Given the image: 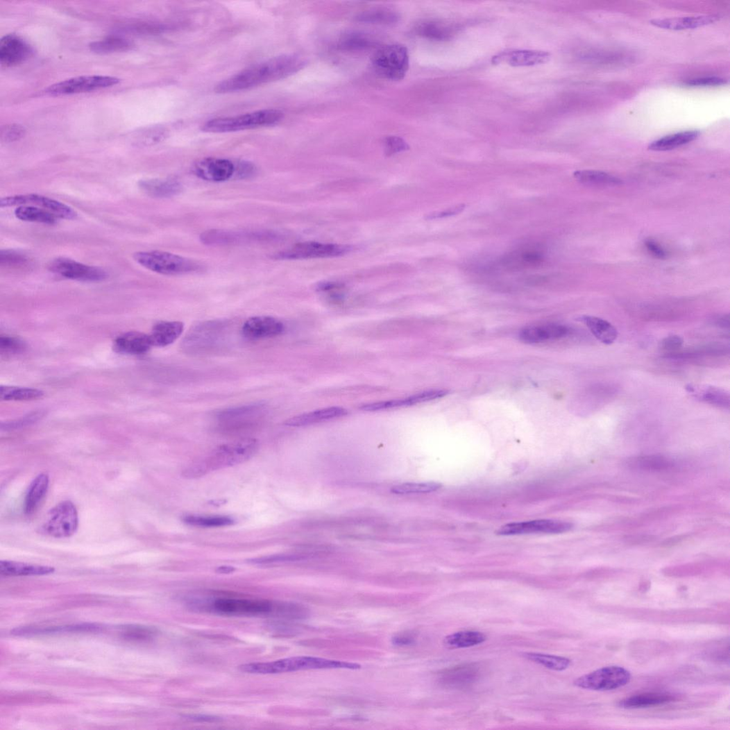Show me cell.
Segmentation results:
<instances>
[{"instance_id":"cell-13","label":"cell","mask_w":730,"mask_h":730,"mask_svg":"<svg viewBox=\"0 0 730 730\" xmlns=\"http://www.w3.org/2000/svg\"><path fill=\"white\" fill-rule=\"evenodd\" d=\"M21 205H33L49 212L58 219L74 220L77 213L73 208L59 201L38 194L15 195L2 198L0 207H8Z\"/></svg>"},{"instance_id":"cell-19","label":"cell","mask_w":730,"mask_h":730,"mask_svg":"<svg viewBox=\"0 0 730 730\" xmlns=\"http://www.w3.org/2000/svg\"><path fill=\"white\" fill-rule=\"evenodd\" d=\"M285 330L283 323L269 316H257L248 319L242 328V332L249 340H260L281 334Z\"/></svg>"},{"instance_id":"cell-6","label":"cell","mask_w":730,"mask_h":730,"mask_svg":"<svg viewBox=\"0 0 730 730\" xmlns=\"http://www.w3.org/2000/svg\"><path fill=\"white\" fill-rule=\"evenodd\" d=\"M283 113L277 110H260L237 117H223L207 121L202 127L205 133H228L269 126L278 123Z\"/></svg>"},{"instance_id":"cell-30","label":"cell","mask_w":730,"mask_h":730,"mask_svg":"<svg viewBox=\"0 0 730 730\" xmlns=\"http://www.w3.org/2000/svg\"><path fill=\"white\" fill-rule=\"evenodd\" d=\"M580 321L590 330L597 341L605 345L613 344L617 337L616 328L609 322L600 318L584 316Z\"/></svg>"},{"instance_id":"cell-46","label":"cell","mask_w":730,"mask_h":730,"mask_svg":"<svg viewBox=\"0 0 730 730\" xmlns=\"http://www.w3.org/2000/svg\"><path fill=\"white\" fill-rule=\"evenodd\" d=\"M31 259L22 253L14 250L0 252V265L12 269H25L31 265Z\"/></svg>"},{"instance_id":"cell-3","label":"cell","mask_w":730,"mask_h":730,"mask_svg":"<svg viewBox=\"0 0 730 730\" xmlns=\"http://www.w3.org/2000/svg\"><path fill=\"white\" fill-rule=\"evenodd\" d=\"M195 609L207 611L223 616H257L274 614L279 617H289V603H273L265 600L218 597L210 602L194 603Z\"/></svg>"},{"instance_id":"cell-26","label":"cell","mask_w":730,"mask_h":730,"mask_svg":"<svg viewBox=\"0 0 730 730\" xmlns=\"http://www.w3.org/2000/svg\"><path fill=\"white\" fill-rule=\"evenodd\" d=\"M348 414V410L343 407H328L296 416L293 418L286 421L284 425L293 427H305L339 418V417L344 416Z\"/></svg>"},{"instance_id":"cell-57","label":"cell","mask_w":730,"mask_h":730,"mask_svg":"<svg viewBox=\"0 0 730 730\" xmlns=\"http://www.w3.org/2000/svg\"><path fill=\"white\" fill-rule=\"evenodd\" d=\"M465 204H460L455 207L448 208V210L445 211L430 214L426 217V219L428 220H433L456 216L461 214L465 210Z\"/></svg>"},{"instance_id":"cell-49","label":"cell","mask_w":730,"mask_h":730,"mask_svg":"<svg viewBox=\"0 0 730 730\" xmlns=\"http://www.w3.org/2000/svg\"><path fill=\"white\" fill-rule=\"evenodd\" d=\"M306 557L299 554H277L251 559L247 561L248 563L253 565H272L283 563H290L304 560Z\"/></svg>"},{"instance_id":"cell-56","label":"cell","mask_w":730,"mask_h":730,"mask_svg":"<svg viewBox=\"0 0 730 730\" xmlns=\"http://www.w3.org/2000/svg\"><path fill=\"white\" fill-rule=\"evenodd\" d=\"M236 165V171H235L234 176L238 179H246L253 176L256 171V169L252 164L246 162H240Z\"/></svg>"},{"instance_id":"cell-35","label":"cell","mask_w":730,"mask_h":730,"mask_svg":"<svg viewBox=\"0 0 730 730\" xmlns=\"http://www.w3.org/2000/svg\"><path fill=\"white\" fill-rule=\"evenodd\" d=\"M15 216L22 221L47 225L56 224L58 219L42 208L33 205L18 206L15 210Z\"/></svg>"},{"instance_id":"cell-4","label":"cell","mask_w":730,"mask_h":730,"mask_svg":"<svg viewBox=\"0 0 730 730\" xmlns=\"http://www.w3.org/2000/svg\"><path fill=\"white\" fill-rule=\"evenodd\" d=\"M359 664L312 656H296L266 663L242 665L239 669L246 673L271 674L309 670H359Z\"/></svg>"},{"instance_id":"cell-1","label":"cell","mask_w":730,"mask_h":730,"mask_svg":"<svg viewBox=\"0 0 730 730\" xmlns=\"http://www.w3.org/2000/svg\"><path fill=\"white\" fill-rule=\"evenodd\" d=\"M306 64L307 62L298 56L274 58L228 78L217 86L215 91L228 94L282 80L303 69Z\"/></svg>"},{"instance_id":"cell-55","label":"cell","mask_w":730,"mask_h":730,"mask_svg":"<svg viewBox=\"0 0 730 730\" xmlns=\"http://www.w3.org/2000/svg\"><path fill=\"white\" fill-rule=\"evenodd\" d=\"M727 81L723 78L718 76L711 77H702L697 78L688 80L686 83V85L690 87H707V86H720L725 85Z\"/></svg>"},{"instance_id":"cell-60","label":"cell","mask_w":730,"mask_h":730,"mask_svg":"<svg viewBox=\"0 0 730 730\" xmlns=\"http://www.w3.org/2000/svg\"><path fill=\"white\" fill-rule=\"evenodd\" d=\"M415 642L414 636L411 634H402L393 638V643L398 646H408L413 645Z\"/></svg>"},{"instance_id":"cell-29","label":"cell","mask_w":730,"mask_h":730,"mask_svg":"<svg viewBox=\"0 0 730 730\" xmlns=\"http://www.w3.org/2000/svg\"><path fill=\"white\" fill-rule=\"evenodd\" d=\"M55 572L53 567L31 565L28 563L2 561L0 562V572L8 577L42 576Z\"/></svg>"},{"instance_id":"cell-8","label":"cell","mask_w":730,"mask_h":730,"mask_svg":"<svg viewBox=\"0 0 730 730\" xmlns=\"http://www.w3.org/2000/svg\"><path fill=\"white\" fill-rule=\"evenodd\" d=\"M631 679L630 672L619 666H609L579 677L575 685L580 688L604 691L627 685Z\"/></svg>"},{"instance_id":"cell-28","label":"cell","mask_w":730,"mask_h":730,"mask_svg":"<svg viewBox=\"0 0 730 730\" xmlns=\"http://www.w3.org/2000/svg\"><path fill=\"white\" fill-rule=\"evenodd\" d=\"M180 322H161L154 325L150 335L153 346L166 347L174 343L184 331Z\"/></svg>"},{"instance_id":"cell-43","label":"cell","mask_w":730,"mask_h":730,"mask_svg":"<svg viewBox=\"0 0 730 730\" xmlns=\"http://www.w3.org/2000/svg\"><path fill=\"white\" fill-rule=\"evenodd\" d=\"M182 520L189 525L205 528L228 527L235 523L233 518L224 516H187Z\"/></svg>"},{"instance_id":"cell-37","label":"cell","mask_w":730,"mask_h":730,"mask_svg":"<svg viewBox=\"0 0 730 730\" xmlns=\"http://www.w3.org/2000/svg\"><path fill=\"white\" fill-rule=\"evenodd\" d=\"M486 636L478 631H461L445 638L444 643L450 649L470 647L483 643Z\"/></svg>"},{"instance_id":"cell-25","label":"cell","mask_w":730,"mask_h":730,"mask_svg":"<svg viewBox=\"0 0 730 730\" xmlns=\"http://www.w3.org/2000/svg\"><path fill=\"white\" fill-rule=\"evenodd\" d=\"M140 190L155 198H168L177 196L182 190L178 181L173 178H152L139 182Z\"/></svg>"},{"instance_id":"cell-7","label":"cell","mask_w":730,"mask_h":730,"mask_svg":"<svg viewBox=\"0 0 730 730\" xmlns=\"http://www.w3.org/2000/svg\"><path fill=\"white\" fill-rule=\"evenodd\" d=\"M409 54L405 46L392 44L377 49L372 58L376 73L389 80H401L409 69Z\"/></svg>"},{"instance_id":"cell-33","label":"cell","mask_w":730,"mask_h":730,"mask_svg":"<svg viewBox=\"0 0 730 730\" xmlns=\"http://www.w3.org/2000/svg\"><path fill=\"white\" fill-rule=\"evenodd\" d=\"M698 131H686L664 137L648 146V149L654 151H666L689 144L699 136Z\"/></svg>"},{"instance_id":"cell-5","label":"cell","mask_w":730,"mask_h":730,"mask_svg":"<svg viewBox=\"0 0 730 730\" xmlns=\"http://www.w3.org/2000/svg\"><path fill=\"white\" fill-rule=\"evenodd\" d=\"M133 257L146 269L164 275L189 274L201 268L191 259L161 251H139L134 253Z\"/></svg>"},{"instance_id":"cell-22","label":"cell","mask_w":730,"mask_h":730,"mask_svg":"<svg viewBox=\"0 0 730 730\" xmlns=\"http://www.w3.org/2000/svg\"><path fill=\"white\" fill-rule=\"evenodd\" d=\"M686 389L688 393L697 400L718 408L729 409V393L724 389L715 386L700 384H688Z\"/></svg>"},{"instance_id":"cell-21","label":"cell","mask_w":730,"mask_h":730,"mask_svg":"<svg viewBox=\"0 0 730 730\" xmlns=\"http://www.w3.org/2000/svg\"><path fill=\"white\" fill-rule=\"evenodd\" d=\"M479 674V668L477 664H466L443 672L439 680L442 686L459 689L475 683Z\"/></svg>"},{"instance_id":"cell-15","label":"cell","mask_w":730,"mask_h":730,"mask_svg":"<svg viewBox=\"0 0 730 730\" xmlns=\"http://www.w3.org/2000/svg\"><path fill=\"white\" fill-rule=\"evenodd\" d=\"M572 525L566 521L542 519L511 523L502 527L498 534L513 536L530 534H562L570 530Z\"/></svg>"},{"instance_id":"cell-14","label":"cell","mask_w":730,"mask_h":730,"mask_svg":"<svg viewBox=\"0 0 730 730\" xmlns=\"http://www.w3.org/2000/svg\"><path fill=\"white\" fill-rule=\"evenodd\" d=\"M353 247L348 245L305 242L276 253L278 260H304L337 257L350 253Z\"/></svg>"},{"instance_id":"cell-45","label":"cell","mask_w":730,"mask_h":730,"mask_svg":"<svg viewBox=\"0 0 730 730\" xmlns=\"http://www.w3.org/2000/svg\"><path fill=\"white\" fill-rule=\"evenodd\" d=\"M524 656L526 659L532 662L556 671H563L566 670L571 663L570 660L568 659L552 655L527 653Z\"/></svg>"},{"instance_id":"cell-59","label":"cell","mask_w":730,"mask_h":730,"mask_svg":"<svg viewBox=\"0 0 730 730\" xmlns=\"http://www.w3.org/2000/svg\"><path fill=\"white\" fill-rule=\"evenodd\" d=\"M645 247L648 252L656 257L663 259L667 256V253L665 249L653 240L646 241Z\"/></svg>"},{"instance_id":"cell-20","label":"cell","mask_w":730,"mask_h":730,"mask_svg":"<svg viewBox=\"0 0 730 730\" xmlns=\"http://www.w3.org/2000/svg\"><path fill=\"white\" fill-rule=\"evenodd\" d=\"M569 329L559 324H545L525 328L519 332L521 341L529 344H536L546 341H555L568 335Z\"/></svg>"},{"instance_id":"cell-54","label":"cell","mask_w":730,"mask_h":730,"mask_svg":"<svg viewBox=\"0 0 730 730\" xmlns=\"http://www.w3.org/2000/svg\"><path fill=\"white\" fill-rule=\"evenodd\" d=\"M683 346L684 340L679 335L668 336L660 343V348L668 354L679 352Z\"/></svg>"},{"instance_id":"cell-34","label":"cell","mask_w":730,"mask_h":730,"mask_svg":"<svg viewBox=\"0 0 730 730\" xmlns=\"http://www.w3.org/2000/svg\"><path fill=\"white\" fill-rule=\"evenodd\" d=\"M49 482L48 475L41 474L32 482L25 499L26 513L31 514L37 509L47 492Z\"/></svg>"},{"instance_id":"cell-10","label":"cell","mask_w":730,"mask_h":730,"mask_svg":"<svg viewBox=\"0 0 730 730\" xmlns=\"http://www.w3.org/2000/svg\"><path fill=\"white\" fill-rule=\"evenodd\" d=\"M78 523L79 518L76 507L71 502L65 501L50 511L43 530L54 538H68L76 532Z\"/></svg>"},{"instance_id":"cell-62","label":"cell","mask_w":730,"mask_h":730,"mask_svg":"<svg viewBox=\"0 0 730 730\" xmlns=\"http://www.w3.org/2000/svg\"><path fill=\"white\" fill-rule=\"evenodd\" d=\"M688 537V535H680L667 538L663 543H661V546L668 548L677 545V544H679L685 540H686Z\"/></svg>"},{"instance_id":"cell-64","label":"cell","mask_w":730,"mask_h":730,"mask_svg":"<svg viewBox=\"0 0 730 730\" xmlns=\"http://www.w3.org/2000/svg\"><path fill=\"white\" fill-rule=\"evenodd\" d=\"M217 572L221 573V575H230V573L236 571V568L229 566H219L216 569Z\"/></svg>"},{"instance_id":"cell-58","label":"cell","mask_w":730,"mask_h":730,"mask_svg":"<svg viewBox=\"0 0 730 730\" xmlns=\"http://www.w3.org/2000/svg\"><path fill=\"white\" fill-rule=\"evenodd\" d=\"M182 718L187 720L198 722H219L223 720V718L219 716L203 714H189Z\"/></svg>"},{"instance_id":"cell-51","label":"cell","mask_w":730,"mask_h":730,"mask_svg":"<svg viewBox=\"0 0 730 730\" xmlns=\"http://www.w3.org/2000/svg\"><path fill=\"white\" fill-rule=\"evenodd\" d=\"M384 151L387 155L406 151L409 148L407 143L402 138L395 136L387 137L384 141Z\"/></svg>"},{"instance_id":"cell-38","label":"cell","mask_w":730,"mask_h":730,"mask_svg":"<svg viewBox=\"0 0 730 730\" xmlns=\"http://www.w3.org/2000/svg\"><path fill=\"white\" fill-rule=\"evenodd\" d=\"M0 396L3 401H28L42 398L44 393L37 389L2 386Z\"/></svg>"},{"instance_id":"cell-52","label":"cell","mask_w":730,"mask_h":730,"mask_svg":"<svg viewBox=\"0 0 730 730\" xmlns=\"http://www.w3.org/2000/svg\"><path fill=\"white\" fill-rule=\"evenodd\" d=\"M25 134V128L19 124L7 125L2 128L1 141L5 143H11L22 138Z\"/></svg>"},{"instance_id":"cell-61","label":"cell","mask_w":730,"mask_h":730,"mask_svg":"<svg viewBox=\"0 0 730 730\" xmlns=\"http://www.w3.org/2000/svg\"><path fill=\"white\" fill-rule=\"evenodd\" d=\"M655 537L650 535H636L629 536L625 538V541L631 545H640L645 544L650 542L655 541Z\"/></svg>"},{"instance_id":"cell-40","label":"cell","mask_w":730,"mask_h":730,"mask_svg":"<svg viewBox=\"0 0 730 730\" xmlns=\"http://www.w3.org/2000/svg\"><path fill=\"white\" fill-rule=\"evenodd\" d=\"M424 402L425 399L422 393H421L404 399H398L363 405L362 407H360L359 409L364 411H377L381 410L396 409L399 407H409Z\"/></svg>"},{"instance_id":"cell-48","label":"cell","mask_w":730,"mask_h":730,"mask_svg":"<svg viewBox=\"0 0 730 730\" xmlns=\"http://www.w3.org/2000/svg\"><path fill=\"white\" fill-rule=\"evenodd\" d=\"M441 486V485L436 482L405 483L393 486L391 491L400 495L427 493L436 491Z\"/></svg>"},{"instance_id":"cell-27","label":"cell","mask_w":730,"mask_h":730,"mask_svg":"<svg viewBox=\"0 0 730 730\" xmlns=\"http://www.w3.org/2000/svg\"><path fill=\"white\" fill-rule=\"evenodd\" d=\"M454 26L439 20H425L416 25L415 33L426 39L435 41L450 40L454 35Z\"/></svg>"},{"instance_id":"cell-63","label":"cell","mask_w":730,"mask_h":730,"mask_svg":"<svg viewBox=\"0 0 730 730\" xmlns=\"http://www.w3.org/2000/svg\"><path fill=\"white\" fill-rule=\"evenodd\" d=\"M714 325L722 329H729L730 325L729 316L722 315L717 317L714 321Z\"/></svg>"},{"instance_id":"cell-12","label":"cell","mask_w":730,"mask_h":730,"mask_svg":"<svg viewBox=\"0 0 730 730\" xmlns=\"http://www.w3.org/2000/svg\"><path fill=\"white\" fill-rule=\"evenodd\" d=\"M48 269L52 273L62 278L81 282H101L108 278L103 269L88 266L67 257H57L51 260Z\"/></svg>"},{"instance_id":"cell-42","label":"cell","mask_w":730,"mask_h":730,"mask_svg":"<svg viewBox=\"0 0 730 730\" xmlns=\"http://www.w3.org/2000/svg\"><path fill=\"white\" fill-rule=\"evenodd\" d=\"M400 16L397 12L389 8H375L364 12L357 17L359 22L390 24H395L399 21Z\"/></svg>"},{"instance_id":"cell-50","label":"cell","mask_w":730,"mask_h":730,"mask_svg":"<svg viewBox=\"0 0 730 730\" xmlns=\"http://www.w3.org/2000/svg\"><path fill=\"white\" fill-rule=\"evenodd\" d=\"M24 349V343L18 338L8 335L0 337V350L2 354H17L23 352Z\"/></svg>"},{"instance_id":"cell-31","label":"cell","mask_w":730,"mask_h":730,"mask_svg":"<svg viewBox=\"0 0 730 730\" xmlns=\"http://www.w3.org/2000/svg\"><path fill=\"white\" fill-rule=\"evenodd\" d=\"M672 695L666 693H645L632 696L620 702L622 708H643L663 705L674 700Z\"/></svg>"},{"instance_id":"cell-32","label":"cell","mask_w":730,"mask_h":730,"mask_svg":"<svg viewBox=\"0 0 730 730\" xmlns=\"http://www.w3.org/2000/svg\"><path fill=\"white\" fill-rule=\"evenodd\" d=\"M575 178L582 184L598 187H611L620 185L622 181L618 178L608 173L595 170H582L573 173Z\"/></svg>"},{"instance_id":"cell-44","label":"cell","mask_w":730,"mask_h":730,"mask_svg":"<svg viewBox=\"0 0 730 730\" xmlns=\"http://www.w3.org/2000/svg\"><path fill=\"white\" fill-rule=\"evenodd\" d=\"M375 44L374 39L367 34L352 33L343 37L338 46L346 51H357L369 49Z\"/></svg>"},{"instance_id":"cell-9","label":"cell","mask_w":730,"mask_h":730,"mask_svg":"<svg viewBox=\"0 0 730 730\" xmlns=\"http://www.w3.org/2000/svg\"><path fill=\"white\" fill-rule=\"evenodd\" d=\"M278 238L277 232L268 230L233 231L210 230L201 233V241L207 246H228L250 242L269 241Z\"/></svg>"},{"instance_id":"cell-11","label":"cell","mask_w":730,"mask_h":730,"mask_svg":"<svg viewBox=\"0 0 730 730\" xmlns=\"http://www.w3.org/2000/svg\"><path fill=\"white\" fill-rule=\"evenodd\" d=\"M119 83L120 80L113 76H83L51 85L45 90V93L51 96L80 94L108 88Z\"/></svg>"},{"instance_id":"cell-23","label":"cell","mask_w":730,"mask_h":730,"mask_svg":"<svg viewBox=\"0 0 730 730\" xmlns=\"http://www.w3.org/2000/svg\"><path fill=\"white\" fill-rule=\"evenodd\" d=\"M150 335L139 332H128L119 336L114 343L116 352L127 355H143L152 347Z\"/></svg>"},{"instance_id":"cell-39","label":"cell","mask_w":730,"mask_h":730,"mask_svg":"<svg viewBox=\"0 0 730 730\" xmlns=\"http://www.w3.org/2000/svg\"><path fill=\"white\" fill-rule=\"evenodd\" d=\"M628 465L644 471H662L670 468L673 466V464L670 459L665 457L651 455L630 459Z\"/></svg>"},{"instance_id":"cell-47","label":"cell","mask_w":730,"mask_h":730,"mask_svg":"<svg viewBox=\"0 0 730 730\" xmlns=\"http://www.w3.org/2000/svg\"><path fill=\"white\" fill-rule=\"evenodd\" d=\"M121 630V636L125 640L135 642L149 641L156 635L155 629L138 625H124Z\"/></svg>"},{"instance_id":"cell-16","label":"cell","mask_w":730,"mask_h":730,"mask_svg":"<svg viewBox=\"0 0 730 730\" xmlns=\"http://www.w3.org/2000/svg\"><path fill=\"white\" fill-rule=\"evenodd\" d=\"M33 55V47L19 36L8 35L0 41V62L5 67L18 65Z\"/></svg>"},{"instance_id":"cell-41","label":"cell","mask_w":730,"mask_h":730,"mask_svg":"<svg viewBox=\"0 0 730 730\" xmlns=\"http://www.w3.org/2000/svg\"><path fill=\"white\" fill-rule=\"evenodd\" d=\"M90 47L96 53L110 54L127 51L133 47V43L124 38L112 37L93 42Z\"/></svg>"},{"instance_id":"cell-18","label":"cell","mask_w":730,"mask_h":730,"mask_svg":"<svg viewBox=\"0 0 730 730\" xmlns=\"http://www.w3.org/2000/svg\"><path fill=\"white\" fill-rule=\"evenodd\" d=\"M549 52L538 50L508 49L492 58L494 65L506 64L512 67H531L549 62Z\"/></svg>"},{"instance_id":"cell-2","label":"cell","mask_w":730,"mask_h":730,"mask_svg":"<svg viewBox=\"0 0 730 730\" xmlns=\"http://www.w3.org/2000/svg\"><path fill=\"white\" fill-rule=\"evenodd\" d=\"M257 441L244 439L217 448L208 457L187 467L182 475L194 479L213 471L243 464L253 457L257 450Z\"/></svg>"},{"instance_id":"cell-36","label":"cell","mask_w":730,"mask_h":730,"mask_svg":"<svg viewBox=\"0 0 730 730\" xmlns=\"http://www.w3.org/2000/svg\"><path fill=\"white\" fill-rule=\"evenodd\" d=\"M265 411V407L262 405H246L223 411L219 414V419L223 423L244 421L256 418L258 416Z\"/></svg>"},{"instance_id":"cell-17","label":"cell","mask_w":730,"mask_h":730,"mask_svg":"<svg viewBox=\"0 0 730 730\" xmlns=\"http://www.w3.org/2000/svg\"><path fill=\"white\" fill-rule=\"evenodd\" d=\"M193 171L202 180L215 182H224L234 176L236 165L228 160L206 158L196 163Z\"/></svg>"},{"instance_id":"cell-53","label":"cell","mask_w":730,"mask_h":730,"mask_svg":"<svg viewBox=\"0 0 730 730\" xmlns=\"http://www.w3.org/2000/svg\"><path fill=\"white\" fill-rule=\"evenodd\" d=\"M42 416L43 414L42 412H35L31 414L28 416L22 417V418L17 421L7 423L5 424L2 423L1 430L8 431L22 428L25 426H28L31 424L35 423V422L38 421Z\"/></svg>"},{"instance_id":"cell-24","label":"cell","mask_w":730,"mask_h":730,"mask_svg":"<svg viewBox=\"0 0 730 730\" xmlns=\"http://www.w3.org/2000/svg\"><path fill=\"white\" fill-rule=\"evenodd\" d=\"M719 19L718 15H699L685 17L656 19L650 24L665 30L684 31L695 29L708 25Z\"/></svg>"}]
</instances>
